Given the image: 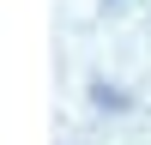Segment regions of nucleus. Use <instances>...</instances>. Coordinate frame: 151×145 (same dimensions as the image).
<instances>
[{
	"mask_svg": "<svg viewBox=\"0 0 151 145\" xmlns=\"http://www.w3.org/2000/svg\"><path fill=\"white\" fill-rule=\"evenodd\" d=\"M91 97H97V103H103V109H127V103H121V91H115V85H97Z\"/></svg>",
	"mask_w": 151,
	"mask_h": 145,
	"instance_id": "nucleus-1",
	"label": "nucleus"
}]
</instances>
